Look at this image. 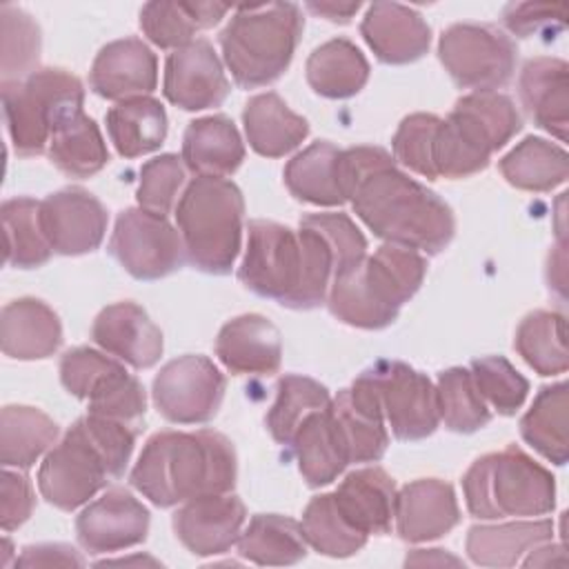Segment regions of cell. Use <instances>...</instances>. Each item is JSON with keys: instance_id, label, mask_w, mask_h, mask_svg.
Segmentation results:
<instances>
[{"instance_id": "cell-20", "label": "cell", "mask_w": 569, "mask_h": 569, "mask_svg": "<svg viewBox=\"0 0 569 569\" xmlns=\"http://www.w3.org/2000/svg\"><path fill=\"white\" fill-rule=\"evenodd\" d=\"M93 93L107 100L147 96L158 84L156 53L140 38H122L104 44L89 73Z\"/></svg>"}, {"instance_id": "cell-49", "label": "cell", "mask_w": 569, "mask_h": 569, "mask_svg": "<svg viewBox=\"0 0 569 569\" xmlns=\"http://www.w3.org/2000/svg\"><path fill=\"white\" fill-rule=\"evenodd\" d=\"M182 184H184L182 158L176 153L156 156L140 167V182L136 191L138 204L147 211L167 216L173 209Z\"/></svg>"}, {"instance_id": "cell-36", "label": "cell", "mask_w": 569, "mask_h": 569, "mask_svg": "<svg viewBox=\"0 0 569 569\" xmlns=\"http://www.w3.org/2000/svg\"><path fill=\"white\" fill-rule=\"evenodd\" d=\"M505 180L525 191H551L569 176L567 151L545 138L529 136L500 158Z\"/></svg>"}, {"instance_id": "cell-23", "label": "cell", "mask_w": 569, "mask_h": 569, "mask_svg": "<svg viewBox=\"0 0 569 569\" xmlns=\"http://www.w3.org/2000/svg\"><path fill=\"white\" fill-rule=\"evenodd\" d=\"M396 529L407 542L436 540L460 522L453 487L438 478H420L396 496Z\"/></svg>"}, {"instance_id": "cell-56", "label": "cell", "mask_w": 569, "mask_h": 569, "mask_svg": "<svg viewBox=\"0 0 569 569\" xmlns=\"http://www.w3.org/2000/svg\"><path fill=\"white\" fill-rule=\"evenodd\" d=\"M309 11L325 16L331 22H349L351 16L360 9V2H307Z\"/></svg>"}, {"instance_id": "cell-30", "label": "cell", "mask_w": 569, "mask_h": 569, "mask_svg": "<svg viewBox=\"0 0 569 569\" xmlns=\"http://www.w3.org/2000/svg\"><path fill=\"white\" fill-rule=\"evenodd\" d=\"M291 447L298 458V469L309 487L333 482L349 465L345 442L338 433L329 407L318 409L305 418L291 440Z\"/></svg>"}, {"instance_id": "cell-1", "label": "cell", "mask_w": 569, "mask_h": 569, "mask_svg": "<svg viewBox=\"0 0 569 569\" xmlns=\"http://www.w3.org/2000/svg\"><path fill=\"white\" fill-rule=\"evenodd\" d=\"M336 273V256L327 238L300 220L298 231L271 222L251 220L240 282L291 309H316L325 302Z\"/></svg>"}, {"instance_id": "cell-22", "label": "cell", "mask_w": 569, "mask_h": 569, "mask_svg": "<svg viewBox=\"0 0 569 569\" xmlns=\"http://www.w3.org/2000/svg\"><path fill=\"white\" fill-rule=\"evenodd\" d=\"M360 33L385 64H407L422 58L431 44L427 20L398 2H373L360 24Z\"/></svg>"}, {"instance_id": "cell-41", "label": "cell", "mask_w": 569, "mask_h": 569, "mask_svg": "<svg viewBox=\"0 0 569 569\" xmlns=\"http://www.w3.org/2000/svg\"><path fill=\"white\" fill-rule=\"evenodd\" d=\"M4 262L20 269L44 264L53 249L40 224V202L33 198H11L2 202Z\"/></svg>"}, {"instance_id": "cell-58", "label": "cell", "mask_w": 569, "mask_h": 569, "mask_svg": "<svg viewBox=\"0 0 569 569\" xmlns=\"http://www.w3.org/2000/svg\"><path fill=\"white\" fill-rule=\"evenodd\" d=\"M407 565H460L458 558L445 553L442 549H416L405 560Z\"/></svg>"}, {"instance_id": "cell-46", "label": "cell", "mask_w": 569, "mask_h": 569, "mask_svg": "<svg viewBox=\"0 0 569 569\" xmlns=\"http://www.w3.org/2000/svg\"><path fill=\"white\" fill-rule=\"evenodd\" d=\"M2 24V82L24 80L38 71L40 27L36 20L13 4L0 7Z\"/></svg>"}, {"instance_id": "cell-51", "label": "cell", "mask_w": 569, "mask_h": 569, "mask_svg": "<svg viewBox=\"0 0 569 569\" xmlns=\"http://www.w3.org/2000/svg\"><path fill=\"white\" fill-rule=\"evenodd\" d=\"M302 220L318 229L331 244L336 256L333 278L367 258V240L347 213H309Z\"/></svg>"}, {"instance_id": "cell-11", "label": "cell", "mask_w": 569, "mask_h": 569, "mask_svg": "<svg viewBox=\"0 0 569 569\" xmlns=\"http://www.w3.org/2000/svg\"><path fill=\"white\" fill-rule=\"evenodd\" d=\"M438 56L458 87L496 91L511 80L518 49L493 24L458 22L440 36Z\"/></svg>"}, {"instance_id": "cell-12", "label": "cell", "mask_w": 569, "mask_h": 569, "mask_svg": "<svg viewBox=\"0 0 569 569\" xmlns=\"http://www.w3.org/2000/svg\"><path fill=\"white\" fill-rule=\"evenodd\" d=\"M373 389L398 440H422L440 425L433 382L400 360H378L360 373Z\"/></svg>"}, {"instance_id": "cell-18", "label": "cell", "mask_w": 569, "mask_h": 569, "mask_svg": "<svg viewBox=\"0 0 569 569\" xmlns=\"http://www.w3.org/2000/svg\"><path fill=\"white\" fill-rule=\"evenodd\" d=\"M247 511L238 496L209 493L182 502L173 516L178 540L196 556H216L240 538Z\"/></svg>"}, {"instance_id": "cell-53", "label": "cell", "mask_w": 569, "mask_h": 569, "mask_svg": "<svg viewBox=\"0 0 569 569\" xmlns=\"http://www.w3.org/2000/svg\"><path fill=\"white\" fill-rule=\"evenodd\" d=\"M507 29L520 38L542 31H560L567 22V4L562 2H513L505 9Z\"/></svg>"}, {"instance_id": "cell-7", "label": "cell", "mask_w": 569, "mask_h": 569, "mask_svg": "<svg viewBox=\"0 0 569 569\" xmlns=\"http://www.w3.org/2000/svg\"><path fill=\"white\" fill-rule=\"evenodd\" d=\"M522 127L511 98L498 91H473L456 100L449 118L440 120L433 138L436 176L467 178L489 164Z\"/></svg>"}, {"instance_id": "cell-29", "label": "cell", "mask_w": 569, "mask_h": 569, "mask_svg": "<svg viewBox=\"0 0 569 569\" xmlns=\"http://www.w3.org/2000/svg\"><path fill=\"white\" fill-rule=\"evenodd\" d=\"M242 124L251 149L267 158L287 156L309 133L307 120L293 113L273 91L253 96L244 104Z\"/></svg>"}, {"instance_id": "cell-10", "label": "cell", "mask_w": 569, "mask_h": 569, "mask_svg": "<svg viewBox=\"0 0 569 569\" xmlns=\"http://www.w3.org/2000/svg\"><path fill=\"white\" fill-rule=\"evenodd\" d=\"M82 82L64 69H38L24 80L2 82L7 131L18 156H38L53 131L82 111Z\"/></svg>"}, {"instance_id": "cell-54", "label": "cell", "mask_w": 569, "mask_h": 569, "mask_svg": "<svg viewBox=\"0 0 569 569\" xmlns=\"http://www.w3.org/2000/svg\"><path fill=\"white\" fill-rule=\"evenodd\" d=\"M36 498L33 487L24 473L18 471H2L0 478V525L4 531L18 529L22 522L29 520L33 511Z\"/></svg>"}, {"instance_id": "cell-27", "label": "cell", "mask_w": 569, "mask_h": 569, "mask_svg": "<svg viewBox=\"0 0 569 569\" xmlns=\"http://www.w3.org/2000/svg\"><path fill=\"white\" fill-rule=\"evenodd\" d=\"M567 71L569 67L560 58H533L525 62L518 80L520 100L533 122L562 142L569 127Z\"/></svg>"}, {"instance_id": "cell-52", "label": "cell", "mask_w": 569, "mask_h": 569, "mask_svg": "<svg viewBox=\"0 0 569 569\" xmlns=\"http://www.w3.org/2000/svg\"><path fill=\"white\" fill-rule=\"evenodd\" d=\"M118 367H120L118 360L96 349L76 347V349H69L60 360V380L71 396L89 400L96 387Z\"/></svg>"}, {"instance_id": "cell-14", "label": "cell", "mask_w": 569, "mask_h": 569, "mask_svg": "<svg viewBox=\"0 0 569 569\" xmlns=\"http://www.w3.org/2000/svg\"><path fill=\"white\" fill-rule=\"evenodd\" d=\"M224 376L207 356H180L153 378V402L176 425L211 420L224 398Z\"/></svg>"}, {"instance_id": "cell-17", "label": "cell", "mask_w": 569, "mask_h": 569, "mask_svg": "<svg viewBox=\"0 0 569 569\" xmlns=\"http://www.w3.org/2000/svg\"><path fill=\"white\" fill-rule=\"evenodd\" d=\"M80 545L89 553H111L144 542L149 509L124 489H109L76 520Z\"/></svg>"}, {"instance_id": "cell-8", "label": "cell", "mask_w": 569, "mask_h": 569, "mask_svg": "<svg viewBox=\"0 0 569 569\" xmlns=\"http://www.w3.org/2000/svg\"><path fill=\"white\" fill-rule=\"evenodd\" d=\"M244 200L240 189L216 176H196L176 207L187 260L204 273H229L240 251Z\"/></svg>"}, {"instance_id": "cell-47", "label": "cell", "mask_w": 569, "mask_h": 569, "mask_svg": "<svg viewBox=\"0 0 569 569\" xmlns=\"http://www.w3.org/2000/svg\"><path fill=\"white\" fill-rule=\"evenodd\" d=\"M147 411V396L136 376L122 365L111 371L89 396V413L118 420L131 429H140Z\"/></svg>"}, {"instance_id": "cell-13", "label": "cell", "mask_w": 569, "mask_h": 569, "mask_svg": "<svg viewBox=\"0 0 569 569\" xmlns=\"http://www.w3.org/2000/svg\"><path fill=\"white\" fill-rule=\"evenodd\" d=\"M109 251L138 280H158L182 267L187 253L180 231L167 216L142 207L124 209L113 227Z\"/></svg>"}, {"instance_id": "cell-9", "label": "cell", "mask_w": 569, "mask_h": 569, "mask_svg": "<svg viewBox=\"0 0 569 569\" xmlns=\"http://www.w3.org/2000/svg\"><path fill=\"white\" fill-rule=\"evenodd\" d=\"M467 509L476 518L545 516L556 505L553 476L516 445L478 458L462 478Z\"/></svg>"}, {"instance_id": "cell-42", "label": "cell", "mask_w": 569, "mask_h": 569, "mask_svg": "<svg viewBox=\"0 0 569 569\" xmlns=\"http://www.w3.org/2000/svg\"><path fill=\"white\" fill-rule=\"evenodd\" d=\"M513 347L540 376L565 373L569 367L565 316L558 311H531L518 325Z\"/></svg>"}, {"instance_id": "cell-2", "label": "cell", "mask_w": 569, "mask_h": 569, "mask_svg": "<svg viewBox=\"0 0 569 569\" xmlns=\"http://www.w3.org/2000/svg\"><path fill=\"white\" fill-rule=\"evenodd\" d=\"M238 462L231 440L218 431L153 433L131 471V485L158 507H173L198 496L229 493Z\"/></svg>"}, {"instance_id": "cell-28", "label": "cell", "mask_w": 569, "mask_h": 569, "mask_svg": "<svg viewBox=\"0 0 569 569\" xmlns=\"http://www.w3.org/2000/svg\"><path fill=\"white\" fill-rule=\"evenodd\" d=\"M182 160L196 176H231L244 160V144L227 116L189 122L182 138Z\"/></svg>"}, {"instance_id": "cell-31", "label": "cell", "mask_w": 569, "mask_h": 569, "mask_svg": "<svg viewBox=\"0 0 569 569\" xmlns=\"http://www.w3.org/2000/svg\"><path fill=\"white\" fill-rule=\"evenodd\" d=\"M551 520H522L507 525H476L467 533V553L482 567H513L525 553L551 542Z\"/></svg>"}, {"instance_id": "cell-44", "label": "cell", "mask_w": 569, "mask_h": 569, "mask_svg": "<svg viewBox=\"0 0 569 569\" xmlns=\"http://www.w3.org/2000/svg\"><path fill=\"white\" fill-rule=\"evenodd\" d=\"M300 527L307 545H311L318 553L331 558L353 556L367 545L369 538L342 516L333 500V493L316 496L307 505Z\"/></svg>"}, {"instance_id": "cell-19", "label": "cell", "mask_w": 569, "mask_h": 569, "mask_svg": "<svg viewBox=\"0 0 569 569\" xmlns=\"http://www.w3.org/2000/svg\"><path fill=\"white\" fill-rule=\"evenodd\" d=\"M349 462H378L389 445L385 416L371 385L358 376L329 402Z\"/></svg>"}, {"instance_id": "cell-48", "label": "cell", "mask_w": 569, "mask_h": 569, "mask_svg": "<svg viewBox=\"0 0 569 569\" xmlns=\"http://www.w3.org/2000/svg\"><path fill=\"white\" fill-rule=\"evenodd\" d=\"M471 376L485 402H489L502 416H513L529 393L527 378L520 376L516 367L502 356L473 360Z\"/></svg>"}, {"instance_id": "cell-39", "label": "cell", "mask_w": 569, "mask_h": 569, "mask_svg": "<svg viewBox=\"0 0 569 569\" xmlns=\"http://www.w3.org/2000/svg\"><path fill=\"white\" fill-rule=\"evenodd\" d=\"M51 162L71 178H89L109 162V151L98 124L84 111L60 124L49 140Z\"/></svg>"}, {"instance_id": "cell-3", "label": "cell", "mask_w": 569, "mask_h": 569, "mask_svg": "<svg viewBox=\"0 0 569 569\" xmlns=\"http://www.w3.org/2000/svg\"><path fill=\"white\" fill-rule=\"evenodd\" d=\"M351 207L373 236L416 251L440 253L456 233L451 207L396 167V160L367 171L353 187Z\"/></svg>"}, {"instance_id": "cell-25", "label": "cell", "mask_w": 569, "mask_h": 569, "mask_svg": "<svg viewBox=\"0 0 569 569\" xmlns=\"http://www.w3.org/2000/svg\"><path fill=\"white\" fill-rule=\"evenodd\" d=\"M396 482L380 467L351 471L333 491L342 516L365 536L387 533L396 513Z\"/></svg>"}, {"instance_id": "cell-4", "label": "cell", "mask_w": 569, "mask_h": 569, "mask_svg": "<svg viewBox=\"0 0 569 569\" xmlns=\"http://www.w3.org/2000/svg\"><path fill=\"white\" fill-rule=\"evenodd\" d=\"M136 433V429L102 416L78 418L40 465L42 498L62 511L84 505L107 482L124 473Z\"/></svg>"}, {"instance_id": "cell-50", "label": "cell", "mask_w": 569, "mask_h": 569, "mask_svg": "<svg viewBox=\"0 0 569 569\" xmlns=\"http://www.w3.org/2000/svg\"><path fill=\"white\" fill-rule=\"evenodd\" d=\"M440 118L433 113H411L407 116L393 140V160L405 164L407 169L433 180L436 169H433V138L438 131Z\"/></svg>"}, {"instance_id": "cell-32", "label": "cell", "mask_w": 569, "mask_h": 569, "mask_svg": "<svg viewBox=\"0 0 569 569\" xmlns=\"http://www.w3.org/2000/svg\"><path fill=\"white\" fill-rule=\"evenodd\" d=\"M284 184L302 202L325 207L347 202L340 180V149L331 142L309 144L287 162Z\"/></svg>"}, {"instance_id": "cell-55", "label": "cell", "mask_w": 569, "mask_h": 569, "mask_svg": "<svg viewBox=\"0 0 569 569\" xmlns=\"http://www.w3.org/2000/svg\"><path fill=\"white\" fill-rule=\"evenodd\" d=\"M18 567H82L84 558L69 545H31L24 547L20 558H16Z\"/></svg>"}, {"instance_id": "cell-6", "label": "cell", "mask_w": 569, "mask_h": 569, "mask_svg": "<svg viewBox=\"0 0 569 569\" xmlns=\"http://www.w3.org/2000/svg\"><path fill=\"white\" fill-rule=\"evenodd\" d=\"M305 18L293 2L242 4L220 33L224 64L244 87H264L278 80L300 42Z\"/></svg>"}, {"instance_id": "cell-34", "label": "cell", "mask_w": 569, "mask_h": 569, "mask_svg": "<svg viewBox=\"0 0 569 569\" xmlns=\"http://www.w3.org/2000/svg\"><path fill=\"white\" fill-rule=\"evenodd\" d=\"M229 11L218 2H147L140 9V29L160 49H180L193 42L196 31L220 22Z\"/></svg>"}, {"instance_id": "cell-43", "label": "cell", "mask_w": 569, "mask_h": 569, "mask_svg": "<svg viewBox=\"0 0 569 569\" xmlns=\"http://www.w3.org/2000/svg\"><path fill=\"white\" fill-rule=\"evenodd\" d=\"M331 398L325 385L313 378L287 373L278 380L276 402L267 413V429L280 445H291L305 418L318 409L329 407Z\"/></svg>"}, {"instance_id": "cell-35", "label": "cell", "mask_w": 569, "mask_h": 569, "mask_svg": "<svg viewBox=\"0 0 569 569\" xmlns=\"http://www.w3.org/2000/svg\"><path fill=\"white\" fill-rule=\"evenodd\" d=\"M107 131L124 158H138L156 151L167 138L164 107L149 96L129 98L107 111Z\"/></svg>"}, {"instance_id": "cell-33", "label": "cell", "mask_w": 569, "mask_h": 569, "mask_svg": "<svg viewBox=\"0 0 569 569\" xmlns=\"http://www.w3.org/2000/svg\"><path fill=\"white\" fill-rule=\"evenodd\" d=\"M367 80L369 62L347 38H333L320 44L307 60V82L322 98H351L367 84Z\"/></svg>"}, {"instance_id": "cell-15", "label": "cell", "mask_w": 569, "mask_h": 569, "mask_svg": "<svg viewBox=\"0 0 569 569\" xmlns=\"http://www.w3.org/2000/svg\"><path fill=\"white\" fill-rule=\"evenodd\" d=\"M40 224L56 253L82 256L100 247L107 231V211L89 191L67 187L40 202Z\"/></svg>"}, {"instance_id": "cell-45", "label": "cell", "mask_w": 569, "mask_h": 569, "mask_svg": "<svg viewBox=\"0 0 569 569\" xmlns=\"http://www.w3.org/2000/svg\"><path fill=\"white\" fill-rule=\"evenodd\" d=\"M438 411L445 427L456 433H473L491 420V411L480 396L469 369L451 367L438 376Z\"/></svg>"}, {"instance_id": "cell-38", "label": "cell", "mask_w": 569, "mask_h": 569, "mask_svg": "<svg viewBox=\"0 0 569 569\" xmlns=\"http://www.w3.org/2000/svg\"><path fill=\"white\" fill-rule=\"evenodd\" d=\"M238 551L256 565L284 567L307 556V540L300 522L278 513H258L251 518L249 527L240 531Z\"/></svg>"}, {"instance_id": "cell-16", "label": "cell", "mask_w": 569, "mask_h": 569, "mask_svg": "<svg viewBox=\"0 0 569 569\" xmlns=\"http://www.w3.org/2000/svg\"><path fill=\"white\" fill-rule=\"evenodd\" d=\"M229 80L211 42L198 38L169 53L164 64V96L184 111L220 107L229 96Z\"/></svg>"}, {"instance_id": "cell-57", "label": "cell", "mask_w": 569, "mask_h": 569, "mask_svg": "<svg viewBox=\"0 0 569 569\" xmlns=\"http://www.w3.org/2000/svg\"><path fill=\"white\" fill-rule=\"evenodd\" d=\"M565 556H562V545H538L529 551V556L522 560L525 567H549V565H562Z\"/></svg>"}, {"instance_id": "cell-5", "label": "cell", "mask_w": 569, "mask_h": 569, "mask_svg": "<svg viewBox=\"0 0 569 569\" xmlns=\"http://www.w3.org/2000/svg\"><path fill=\"white\" fill-rule=\"evenodd\" d=\"M425 273L427 260L416 249L385 242L373 256L331 280L329 311L349 327H389L420 289Z\"/></svg>"}, {"instance_id": "cell-40", "label": "cell", "mask_w": 569, "mask_h": 569, "mask_svg": "<svg viewBox=\"0 0 569 569\" xmlns=\"http://www.w3.org/2000/svg\"><path fill=\"white\" fill-rule=\"evenodd\" d=\"M522 438L549 462H567V382L542 387L520 420Z\"/></svg>"}, {"instance_id": "cell-21", "label": "cell", "mask_w": 569, "mask_h": 569, "mask_svg": "<svg viewBox=\"0 0 569 569\" xmlns=\"http://www.w3.org/2000/svg\"><path fill=\"white\" fill-rule=\"evenodd\" d=\"M91 338L107 353L136 369L153 367L162 356V331L136 302L104 307L91 327Z\"/></svg>"}, {"instance_id": "cell-24", "label": "cell", "mask_w": 569, "mask_h": 569, "mask_svg": "<svg viewBox=\"0 0 569 569\" xmlns=\"http://www.w3.org/2000/svg\"><path fill=\"white\" fill-rule=\"evenodd\" d=\"M216 356L231 373H276L282 358L280 331L260 313L238 316L220 329Z\"/></svg>"}, {"instance_id": "cell-26", "label": "cell", "mask_w": 569, "mask_h": 569, "mask_svg": "<svg viewBox=\"0 0 569 569\" xmlns=\"http://www.w3.org/2000/svg\"><path fill=\"white\" fill-rule=\"evenodd\" d=\"M2 351L16 360H40L58 351L62 327L56 311L38 298H18L0 316Z\"/></svg>"}, {"instance_id": "cell-37", "label": "cell", "mask_w": 569, "mask_h": 569, "mask_svg": "<svg viewBox=\"0 0 569 569\" xmlns=\"http://www.w3.org/2000/svg\"><path fill=\"white\" fill-rule=\"evenodd\" d=\"M58 438V425L40 409L9 405L0 413V462L29 469Z\"/></svg>"}]
</instances>
